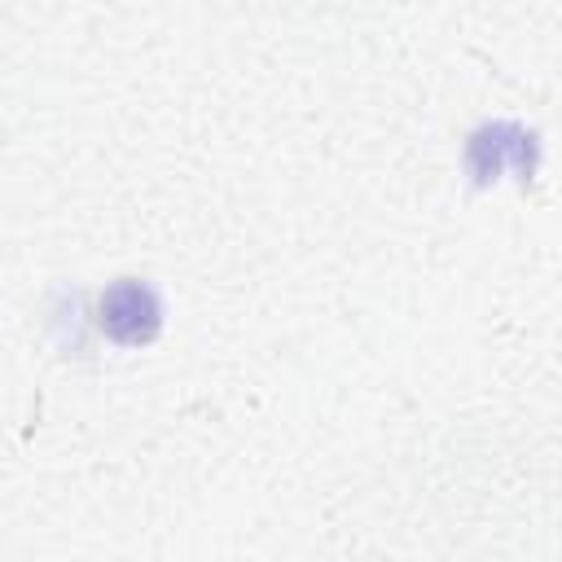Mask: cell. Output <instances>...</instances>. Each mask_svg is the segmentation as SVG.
<instances>
[{
  "label": "cell",
  "mask_w": 562,
  "mask_h": 562,
  "mask_svg": "<svg viewBox=\"0 0 562 562\" xmlns=\"http://www.w3.org/2000/svg\"><path fill=\"white\" fill-rule=\"evenodd\" d=\"M540 167V136L522 123L496 119V123H479L465 140V171L474 184L501 180L505 171H514L518 180H531Z\"/></svg>",
  "instance_id": "6da1fadb"
},
{
  "label": "cell",
  "mask_w": 562,
  "mask_h": 562,
  "mask_svg": "<svg viewBox=\"0 0 562 562\" xmlns=\"http://www.w3.org/2000/svg\"><path fill=\"white\" fill-rule=\"evenodd\" d=\"M97 325L119 347H145L162 334V294L145 277H119L97 299Z\"/></svg>",
  "instance_id": "7a4b0ae2"
}]
</instances>
